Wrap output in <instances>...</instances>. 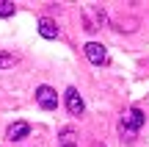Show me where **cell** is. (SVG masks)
<instances>
[{"mask_svg":"<svg viewBox=\"0 0 149 147\" xmlns=\"http://www.w3.org/2000/svg\"><path fill=\"white\" fill-rule=\"evenodd\" d=\"M141 125H144V111L133 106V108L122 117V136H130V139H133L135 133L141 131Z\"/></svg>","mask_w":149,"mask_h":147,"instance_id":"6da1fadb","label":"cell"},{"mask_svg":"<svg viewBox=\"0 0 149 147\" xmlns=\"http://www.w3.org/2000/svg\"><path fill=\"white\" fill-rule=\"evenodd\" d=\"M36 103L42 106L44 111L55 108V106H58V94H55V89L53 86H39L36 89Z\"/></svg>","mask_w":149,"mask_h":147,"instance_id":"7a4b0ae2","label":"cell"},{"mask_svg":"<svg viewBox=\"0 0 149 147\" xmlns=\"http://www.w3.org/2000/svg\"><path fill=\"white\" fill-rule=\"evenodd\" d=\"M83 53H86V58H88L91 64H100V67L108 64V53H105V47H102L100 42H88L83 47Z\"/></svg>","mask_w":149,"mask_h":147,"instance_id":"3957f363","label":"cell"},{"mask_svg":"<svg viewBox=\"0 0 149 147\" xmlns=\"http://www.w3.org/2000/svg\"><path fill=\"white\" fill-rule=\"evenodd\" d=\"M64 100H66V108H69V114H74V117H80V114H83L86 103H83V97H80V92H77L74 86H69V89H66Z\"/></svg>","mask_w":149,"mask_h":147,"instance_id":"277c9868","label":"cell"},{"mask_svg":"<svg viewBox=\"0 0 149 147\" xmlns=\"http://www.w3.org/2000/svg\"><path fill=\"white\" fill-rule=\"evenodd\" d=\"M28 133H31V125H28V122H14V125L6 131V136H8L11 142H19V139H25Z\"/></svg>","mask_w":149,"mask_h":147,"instance_id":"5b68a950","label":"cell"},{"mask_svg":"<svg viewBox=\"0 0 149 147\" xmlns=\"http://www.w3.org/2000/svg\"><path fill=\"white\" fill-rule=\"evenodd\" d=\"M39 33H42L44 39H55L58 36V25H55L50 17H42V20H39Z\"/></svg>","mask_w":149,"mask_h":147,"instance_id":"8992f818","label":"cell"},{"mask_svg":"<svg viewBox=\"0 0 149 147\" xmlns=\"http://www.w3.org/2000/svg\"><path fill=\"white\" fill-rule=\"evenodd\" d=\"M58 139H61L58 144H77V142H74V139H77V133H74L72 128H64V131H61V136H58Z\"/></svg>","mask_w":149,"mask_h":147,"instance_id":"52a82bcc","label":"cell"},{"mask_svg":"<svg viewBox=\"0 0 149 147\" xmlns=\"http://www.w3.org/2000/svg\"><path fill=\"white\" fill-rule=\"evenodd\" d=\"M17 64V56H11V53H0V70H8V67H14Z\"/></svg>","mask_w":149,"mask_h":147,"instance_id":"ba28073f","label":"cell"},{"mask_svg":"<svg viewBox=\"0 0 149 147\" xmlns=\"http://www.w3.org/2000/svg\"><path fill=\"white\" fill-rule=\"evenodd\" d=\"M14 8H17V6L11 3V0H0V17H11Z\"/></svg>","mask_w":149,"mask_h":147,"instance_id":"9c48e42d","label":"cell"},{"mask_svg":"<svg viewBox=\"0 0 149 147\" xmlns=\"http://www.w3.org/2000/svg\"><path fill=\"white\" fill-rule=\"evenodd\" d=\"M58 147H77V144H58Z\"/></svg>","mask_w":149,"mask_h":147,"instance_id":"30bf717a","label":"cell"}]
</instances>
